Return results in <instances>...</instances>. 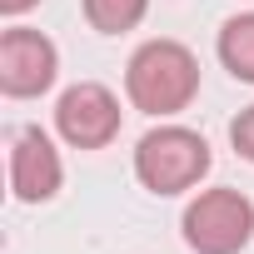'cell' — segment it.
<instances>
[{"label": "cell", "mask_w": 254, "mask_h": 254, "mask_svg": "<svg viewBox=\"0 0 254 254\" xmlns=\"http://www.w3.org/2000/svg\"><path fill=\"white\" fill-rule=\"evenodd\" d=\"M125 90L145 115H175L194 100L199 90V65L180 40H150L135 50L130 70H125Z\"/></svg>", "instance_id": "cell-1"}, {"label": "cell", "mask_w": 254, "mask_h": 254, "mask_svg": "<svg viewBox=\"0 0 254 254\" xmlns=\"http://www.w3.org/2000/svg\"><path fill=\"white\" fill-rule=\"evenodd\" d=\"M204 170H209V145H204V135L185 130V125H160L135 150V175L155 194H180V190L199 185Z\"/></svg>", "instance_id": "cell-2"}, {"label": "cell", "mask_w": 254, "mask_h": 254, "mask_svg": "<svg viewBox=\"0 0 254 254\" xmlns=\"http://www.w3.org/2000/svg\"><path fill=\"white\" fill-rule=\"evenodd\" d=\"M254 234V204L239 190H204L185 209V239L199 254H239Z\"/></svg>", "instance_id": "cell-3"}, {"label": "cell", "mask_w": 254, "mask_h": 254, "mask_svg": "<svg viewBox=\"0 0 254 254\" xmlns=\"http://www.w3.org/2000/svg\"><path fill=\"white\" fill-rule=\"evenodd\" d=\"M55 125H60V135H65L75 150H100V145H110L115 130H120V100H115L105 85H95V80L70 85V90L60 95V105H55Z\"/></svg>", "instance_id": "cell-4"}, {"label": "cell", "mask_w": 254, "mask_h": 254, "mask_svg": "<svg viewBox=\"0 0 254 254\" xmlns=\"http://www.w3.org/2000/svg\"><path fill=\"white\" fill-rule=\"evenodd\" d=\"M55 45L40 35V30H5L0 35V90L25 100V95H40L50 90L55 80Z\"/></svg>", "instance_id": "cell-5"}, {"label": "cell", "mask_w": 254, "mask_h": 254, "mask_svg": "<svg viewBox=\"0 0 254 254\" xmlns=\"http://www.w3.org/2000/svg\"><path fill=\"white\" fill-rule=\"evenodd\" d=\"M10 190L25 204L50 199L60 190V155L45 140V130H35V125L15 135V150H10Z\"/></svg>", "instance_id": "cell-6"}, {"label": "cell", "mask_w": 254, "mask_h": 254, "mask_svg": "<svg viewBox=\"0 0 254 254\" xmlns=\"http://www.w3.org/2000/svg\"><path fill=\"white\" fill-rule=\"evenodd\" d=\"M219 60L229 65L234 80H249L254 85V15H234L219 30Z\"/></svg>", "instance_id": "cell-7"}, {"label": "cell", "mask_w": 254, "mask_h": 254, "mask_svg": "<svg viewBox=\"0 0 254 254\" xmlns=\"http://www.w3.org/2000/svg\"><path fill=\"white\" fill-rule=\"evenodd\" d=\"M145 5L150 0H85V15H90L95 30L120 35V30H130V25L145 20Z\"/></svg>", "instance_id": "cell-8"}, {"label": "cell", "mask_w": 254, "mask_h": 254, "mask_svg": "<svg viewBox=\"0 0 254 254\" xmlns=\"http://www.w3.org/2000/svg\"><path fill=\"white\" fill-rule=\"evenodd\" d=\"M229 140H234V150H239L244 160H254V105H249V110L229 125Z\"/></svg>", "instance_id": "cell-9"}, {"label": "cell", "mask_w": 254, "mask_h": 254, "mask_svg": "<svg viewBox=\"0 0 254 254\" xmlns=\"http://www.w3.org/2000/svg\"><path fill=\"white\" fill-rule=\"evenodd\" d=\"M35 5V0H0V10H5V15H20V10H30Z\"/></svg>", "instance_id": "cell-10"}]
</instances>
